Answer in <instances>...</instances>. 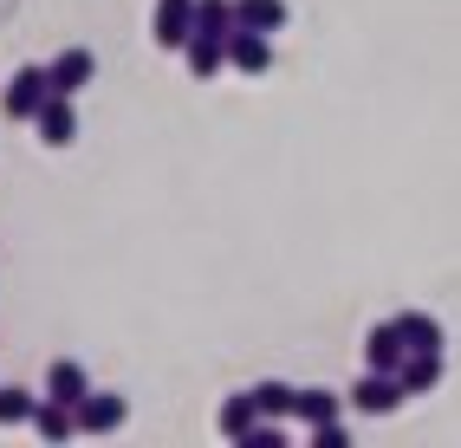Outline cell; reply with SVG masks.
<instances>
[{
	"label": "cell",
	"instance_id": "cell-13",
	"mask_svg": "<svg viewBox=\"0 0 461 448\" xmlns=\"http://www.w3.org/2000/svg\"><path fill=\"white\" fill-rule=\"evenodd\" d=\"M234 26H254V33H280V26H286V0H234Z\"/></svg>",
	"mask_w": 461,
	"mask_h": 448
},
{
	"label": "cell",
	"instance_id": "cell-20",
	"mask_svg": "<svg viewBox=\"0 0 461 448\" xmlns=\"http://www.w3.org/2000/svg\"><path fill=\"white\" fill-rule=\"evenodd\" d=\"M312 442H319V448H345V423H319Z\"/></svg>",
	"mask_w": 461,
	"mask_h": 448
},
{
	"label": "cell",
	"instance_id": "cell-1",
	"mask_svg": "<svg viewBox=\"0 0 461 448\" xmlns=\"http://www.w3.org/2000/svg\"><path fill=\"white\" fill-rule=\"evenodd\" d=\"M46 98H52V72H46V66H20V72L7 78V92H0V111H7L14 124H33Z\"/></svg>",
	"mask_w": 461,
	"mask_h": 448
},
{
	"label": "cell",
	"instance_id": "cell-5",
	"mask_svg": "<svg viewBox=\"0 0 461 448\" xmlns=\"http://www.w3.org/2000/svg\"><path fill=\"white\" fill-rule=\"evenodd\" d=\"M228 66H234V72H248V78L273 72V33H254V26H234V33H228Z\"/></svg>",
	"mask_w": 461,
	"mask_h": 448
},
{
	"label": "cell",
	"instance_id": "cell-10",
	"mask_svg": "<svg viewBox=\"0 0 461 448\" xmlns=\"http://www.w3.org/2000/svg\"><path fill=\"white\" fill-rule=\"evenodd\" d=\"M396 377H403V390H410V397H429V390L442 383V351H410Z\"/></svg>",
	"mask_w": 461,
	"mask_h": 448
},
{
	"label": "cell",
	"instance_id": "cell-18",
	"mask_svg": "<svg viewBox=\"0 0 461 448\" xmlns=\"http://www.w3.org/2000/svg\"><path fill=\"white\" fill-rule=\"evenodd\" d=\"M195 33L228 40L234 33V0H195Z\"/></svg>",
	"mask_w": 461,
	"mask_h": 448
},
{
	"label": "cell",
	"instance_id": "cell-17",
	"mask_svg": "<svg viewBox=\"0 0 461 448\" xmlns=\"http://www.w3.org/2000/svg\"><path fill=\"white\" fill-rule=\"evenodd\" d=\"M396 325H403L410 351H442V318H429V312H396Z\"/></svg>",
	"mask_w": 461,
	"mask_h": 448
},
{
	"label": "cell",
	"instance_id": "cell-19",
	"mask_svg": "<svg viewBox=\"0 0 461 448\" xmlns=\"http://www.w3.org/2000/svg\"><path fill=\"white\" fill-rule=\"evenodd\" d=\"M254 403H260V416H293V383H280V377H267V383H254Z\"/></svg>",
	"mask_w": 461,
	"mask_h": 448
},
{
	"label": "cell",
	"instance_id": "cell-8",
	"mask_svg": "<svg viewBox=\"0 0 461 448\" xmlns=\"http://www.w3.org/2000/svg\"><path fill=\"white\" fill-rule=\"evenodd\" d=\"M33 124H40V143H46V149H66V143L78 137V111H72V98H66V92H52V98L40 104Z\"/></svg>",
	"mask_w": 461,
	"mask_h": 448
},
{
	"label": "cell",
	"instance_id": "cell-15",
	"mask_svg": "<svg viewBox=\"0 0 461 448\" xmlns=\"http://www.w3.org/2000/svg\"><path fill=\"white\" fill-rule=\"evenodd\" d=\"M33 429H40L46 442H66V435H78V409H72V403H52V397H40V409H33Z\"/></svg>",
	"mask_w": 461,
	"mask_h": 448
},
{
	"label": "cell",
	"instance_id": "cell-9",
	"mask_svg": "<svg viewBox=\"0 0 461 448\" xmlns=\"http://www.w3.org/2000/svg\"><path fill=\"white\" fill-rule=\"evenodd\" d=\"M46 397L52 403H72V409L91 397V377H85L78 357H52V364H46Z\"/></svg>",
	"mask_w": 461,
	"mask_h": 448
},
{
	"label": "cell",
	"instance_id": "cell-11",
	"mask_svg": "<svg viewBox=\"0 0 461 448\" xmlns=\"http://www.w3.org/2000/svg\"><path fill=\"white\" fill-rule=\"evenodd\" d=\"M338 409H345V397H331V390H293V423H305V429L338 423Z\"/></svg>",
	"mask_w": 461,
	"mask_h": 448
},
{
	"label": "cell",
	"instance_id": "cell-16",
	"mask_svg": "<svg viewBox=\"0 0 461 448\" xmlns=\"http://www.w3.org/2000/svg\"><path fill=\"white\" fill-rule=\"evenodd\" d=\"M33 409H40V397H33V390H20V383H0V429L33 423Z\"/></svg>",
	"mask_w": 461,
	"mask_h": 448
},
{
	"label": "cell",
	"instance_id": "cell-12",
	"mask_svg": "<svg viewBox=\"0 0 461 448\" xmlns=\"http://www.w3.org/2000/svg\"><path fill=\"white\" fill-rule=\"evenodd\" d=\"M182 58H189V72H195V78H214V72L228 66V40H214V33H189Z\"/></svg>",
	"mask_w": 461,
	"mask_h": 448
},
{
	"label": "cell",
	"instance_id": "cell-6",
	"mask_svg": "<svg viewBox=\"0 0 461 448\" xmlns=\"http://www.w3.org/2000/svg\"><path fill=\"white\" fill-rule=\"evenodd\" d=\"M46 72H52V92H66V98H78L85 85L98 78V58H91V46H66V52H59V58H52Z\"/></svg>",
	"mask_w": 461,
	"mask_h": 448
},
{
	"label": "cell",
	"instance_id": "cell-3",
	"mask_svg": "<svg viewBox=\"0 0 461 448\" xmlns=\"http://www.w3.org/2000/svg\"><path fill=\"white\" fill-rule=\"evenodd\" d=\"M195 33V0H157V13H149V40L163 52H182Z\"/></svg>",
	"mask_w": 461,
	"mask_h": 448
},
{
	"label": "cell",
	"instance_id": "cell-4",
	"mask_svg": "<svg viewBox=\"0 0 461 448\" xmlns=\"http://www.w3.org/2000/svg\"><path fill=\"white\" fill-rule=\"evenodd\" d=\"M403 357H410V338H403V325L384 318L364 332V371H403Z\"/></svg>",
	"mask_w": 461,
	"mask_h": 448
},
{
	"label": "cell",
	"instance_id": "cell-2",
	"mask_svg": "<svg viewBox=\"0 0 461 448\" xmlns=\"http://www.w3.org/2000/svg\"><path fill=\"white\" fill-rule=\"evenodd\" d=\"M403 377H396V371H364L357 383H351V390H345V403L357 409V416H396V409H403Z\"/></svg>",
	"mask_w": 461,
	"mask_h": 448
},
{
	"label": "cell",
	"instance_id": "cell-14",
	"mask_svg": "<svg viewBox=\"0 0 461 448\" xmlns=\"http://www.w3.org/2000/svg\"><path fill=\"white\" fill-rule=\"evenodd\" d=\"M260 423V403H254V390H234L228 403H221V435L228 442H248V429Z\"/></svg>",
	"mask_w": 461,
	"mask_h": 448
},
{
	"label": "cell",
	"instance_id": "cell-7",
	"mask_svg": "<svg viewBox=\"0 0 461 448\" xmlns=\"http://www.w3.org/2000/svg\"><path fill=\"white\" fill-rule=\"evenodd\" d=\"M124 423H131V403L111 397V390H91V397L78 403V429H85V435H111V429H124Z\"/></svg>",
	"mask_w": 461,
	"mask_h": 448
}]
</instances>
